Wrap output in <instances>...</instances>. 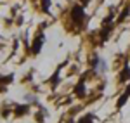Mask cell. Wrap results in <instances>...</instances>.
Returning <instances> with one entry per match:
<instances>
[{"instance_id": "cell-1", "label": "cell", "mask_w": 130, "mask_h": 123, "mask_svg": "<svg viewBox=\"0 0 130 123\" xmlns=\"http://www.w3.org/2000/svg\"><path fill=\"white\" fill-rule=\"evenodd\" d=\"M73 21L76 23V24H82V21H83V9L82 7H73Z\"/></svg>"}, {"instance_id": "cell-2", "label": "cell", "mask_w": 130, "mask_h": 123, "mask_svg": "<svg viewBox=\"0 0 130 123\" xmlns=\"http://www.w3.org/2000/svg\"><path fill=\"white\" fill-rule=\"evenodd\" d=\"M42 42H43V37H37V40L33 42V47H31V50L35 52V54H38L40 52V47H42Z\"/></svg>"}, {"instance_id": "cell-3", "label": "cell", "mask_w": 130, "mask_h": 123, "mask_svg": "<svg viewBox=\"0 0 130 123\" xmlns=\"http://www.w3.org/2000/svg\"><path fill=\"white\" fill-rule=\"evenodd\" d=\"M128 95H130V87H128V90H127V92H125V94H123V95H121L120 102H118V108H121V106H123V102H125V101L128 99Z\"/></svg>"}, {"instance_id": "cell-4", "label": "cell", "mask_w": 130, "mask_h": 123, "mask_svg": "<svg viewBox=\"0 0 130 123\" xmlns=\"http://www.w3.org/2000/svg\"><path fill=\"white\" fill-rule=\"evenodd\" d=\"M123 71H125V73L121 75V82H123L125 78H130V69H128V68H127V69H123Z\"/></svg>"}, {"instance_id": "cell-5", "label": "cell", "mask_w": 130, "mask_h": 123, "mask_svg": "<svg viewBox=\"0 0 130 123\" xmlns=\"http://www.w3.org/2000/svg\"><path fill=\"white\" fill-rule=\"evenodd\" d=\"M26 109H28V108H26V106H23V108H18V109H16V114H24V111H26Z\"/></svg>"}, {"instance_id": "cell-6", "label": "cell", "mask_w": 130, "mask_h": 123, "mask_svg": "<svg viewBox=\"0 0 130 123\" xmlns=\"http://www.w3.org/2000/svg\"><path fill=\"white\" fill-rule=\"evenodd\" d=\"M76 94H78V95H83V83H78V87H76Z\"/></svg>"}]
</instances>
